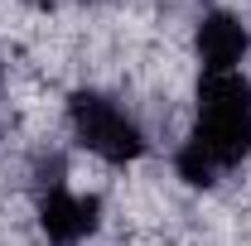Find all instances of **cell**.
<instances>
[{
	"label": "cell",
	"mask_w": 251,
	"mask_h": 246,
	"mask_svg": "<svg viewBox=\"0 0 251 246\" xmlns=\"http://www.w3.org/2000/svg\"><path fill=\"white\" fill-rule=\"evenodd\" d=\"M68 121H73V135L92 154H101L106 164H126V159H135L145 150V135H140V125L130 121V111L121 101L101 97V92H73Z\"/></svg>",
	"instance_id": "2"
},
{
	"label": "cell",
	"mask_w": 251,
	"mask_h": 246,
	"mask_svg": "<svg viewBox=\"0 0 251 246\" xmlns=\"http://www.w3.org/2000/svg\"><path fill=\"white\" fill-rule=\"evenodd\" d=\"M251 150V82L242 73H203L198 87V125L179 150V174L208 188L222 169L242 164Z\"/></svg>",
	"instance_id": "1"
},
{
	"label": "cell",
	"mask_w": 251,
	"mask_h": 246,
	"mask_svg": "<svg viewBox=\"0 0 251 246\" xmlns=\"http://www.w3.org/2000/svg\"><path fill=\"white\" fill-rule=\"evenodd\" d=\"M39 222H44V232H49L58 246H73V242H82V237L97 232L101 203L87 198V193H68V188L53 184L49 193H44V203H39Z\"/></svg>",
	"instance_id": "3"
},
{
	"label": "cell",
	"mask_w": 251,
	"mask_h": 246,
	"mask_svg": "<svg viewBox=\"0 0 251 246\" xmlns=\"http://www.w3.org/2000/svg\"><path fill=\"white\" fill-rule=\"evenodd\" d=\"M242 53H247V29H242V20L227 15V10L203 15V25H198V58H203V68H208V73H237Z\"/></svg>",
	"instance_id": "4"
}]
</instances>
